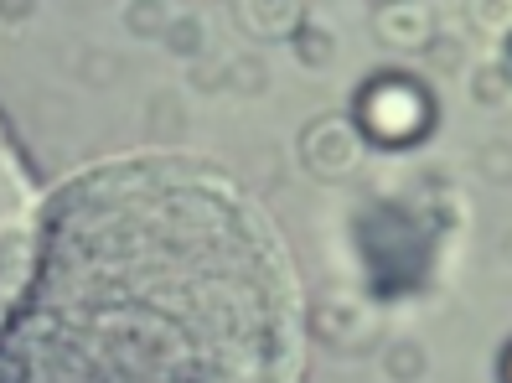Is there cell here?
Returning <instances> with one entry per match:
<instances>
[{"instance_id":"6da1fadb","label":"cell","mask_w":512,"mask_h":383,"mask_svg":"<svg viewBox=\"0 0 512 383\" xmlns=\"http://www.w3.org/2000/svg\"><path fill=\"white\" fill-rule=\"evenodd\" d=\"M295 285L213 171L125 161L47 208L0 316V383H290Z\"/></svg>"},{"instance_id":"7a4b0ae2","label":"cell","mask_w":512,"mask_h":383,"mask_svg":"<svg viewBox=\"0 0 512 383\" xmlns=\"http://www.w3.org/2000/svg\"><path fill=\"white\" fill-rule=\"evenodd\" d=\"M419 120H425V104H419V94H414V88H404V83H388V88H378V94L368 99V125L383 140L414 135Z\"/></svg>"},{"instance_id":"3957f363","label":"cell","mask_w":512,"mask_h":383,"mask_svg":"<svg viewBox=\"0 0 512 383\" xmlns=\"http://www.w3.org/2000/svg\"><path fill=\"white\" fill-rule=\"evenodd\" d=\"M16 208H21V182H16V166L6 156V145H0V239H6Z\"/></svg>"}]
</instances>
